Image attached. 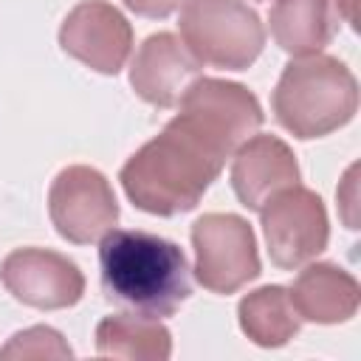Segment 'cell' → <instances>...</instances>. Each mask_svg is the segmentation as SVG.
Wrapping results in <instances>:
<instances>
[{
	"instance_id": "15",
	"label": "cell",
	"mask_w": 361,
	"mask_h": 361,
	"mask_svg": "<svg viewBox=\"0 0 361 361\" xmlns=\"http://www.w3.org/2000/svg\"><path fill=\"white\" fill-rule=\"evenodd\" d=\"M96 353L127 361H166L172 333L161 319L144 313H110L96 324Z\"/></svg>"
},
{
	"instance_id": "5",
	"label": "cell",
	"mask_w": 361,
	"mask_h": 361,
	"mask_svg": "<svg viewBox=\"0 0 361 361\" xmlns=\"http://www.w3.org/2000/svg\"><path fill=\"white\" fill-rule=\"evenodd\" d=\"M195 279L220 296L237 293L262 274L254 228L231 212H209L192 223Z\"/></svg>"
},
{
	"instance_id": "11",
	"label": "cell",
	"mask_w": 361,
	"mask_h": 361,
	"mask_svg": "<svg viewBox=\"0 0 361 361\" xmlns=\"http://www.w3.org/2000/svg\"><path fill=\"white\" fill-rule=\"evenodd\" d=\"M197 76L200 62L169 31L147 37L130 62V85L135 96L164 110L175 107Z\"/></svg>"
},
{
	"instance_id": "9",
	"label": "cell",
	"mask_w": 361,
	"mask_h": 361,
	"mask_svg": "<svg viewBox=\"0 0 361 361\" xmlns=\"http://www.w3.org/2000/svg\"><path fill=\"white\" fill-rule=\"evenodd\" d=\"M3 288L37 310L73 307L85 293V274L73 259L48 248H14L0 262Z\"/></svg>"
},
{
	"instance_id": "20",
	"label": "cell",
	"mask_w": 361,
	"mask_h": 361,
	"mask_svg": "<svg viewBox=\"0 0 361 361\" xmlns=\"http://www.w3.org/2000/svg\"><path fill=\"white\" fill-rule=\"evenodd\" d=\"M338 11H341V20L355 25V0H338Z\"/></svg>"
},
{
	"instance_id": "7",
	"label": "cell",
	"mask_w": 361,
	"mask_h": 361,
	"mask_svg": "<svg viewBox=\"0 0 361 361\" xmlns=\"http://www.w3.org/2000/svg\"><path fill=\"white\" fill-rule=\"evenodd\" d=\"M48 214L56 234L73 245L102 240L118 223V200L110 180L85 164L56 172L48 189Z\"/></svg>"
},
{
	"instance_id": "6",
	"label": "cell",
	"mask_w": 361,
	"mask_h": 361,
	"mask_svg": "<svg viewBox=\"0 0 361 361\" xmlns=\"http://www.w3.org/2000/svg\"><path fill=\"white\" fill-rule=\"evenodd\" d=\"M262 234L268 243V257L282 271H296L299 265L316 259L330 240V220L322 197L305 186H288L276 192L262 209Z\"/></svg>"
},
{
	"instance_id": "1",
	"label": "cell",
	"mask_w": 361,
	"mask_h": 361,
	"mask_svg": "<svg viewBox=\"0 0 361 361\" xmlns=\"http://www.w3.org/2000/svg\"><path fill=\"white\" fill-rule=\"evenodd\" d=\"M228 155L231 152L200 121L178 113L155 138L127 158L118 180L135 209L175 217L203 200Z\"/></svg>"
},
{
	"instance_id": "8",
	"label": "cell",
	"mask_w": 361,
	"mask_h": 361,
	"mask_svg": "<svg viewBox=\"0 0 361 361\" xmlns=\"http://www.w3.org/2000/svg\"><path fill=\"white\" fill-rule=\"evenodd\" d=\"M59 45L96 73L116 76L133 51V25L107 0L76 3L59 25Z\"/></svg>"
},
{
	"instance_id": "10",
	"label": "cell",
	"mask_w": 361,
	"mask_h": 361,
	"mask_svg": "<svg viewBox=\"0 0 361 361\" xmlns=\"http://www.w3.org/2000/svg\"><path fill=\"white\" fill-rule=\"evenodd\" d=\"M178 104L180 113H189L195 121H200L231 155L265 121L259 99L245 85L214 76H197Z\"/></svg>"
},
{
	"instance_id": "18",
	"label": "cell",
	"mask_w": 361,
	"mask_h": 361,
	"mask_svg": "<svg viewBox=\"0 0 361 361\" xmlns=\"http://www.w3.org/2000/svg\"><path fill=\"white\" fill-rule=\"evenodd\" d=\"M133 14L147 17V20H164L175 8H180L183 0H121Z\"/></svg>"
},
{
	"instance_id": "14",
	"label": "cell",
	"mask_w": 361,
	"mask_h": 361,
	"mask_svg": "<svg viewBox=\"0 0 361 361\" xmlns=\"http://www.w3.org/2000/svg\"><path fill=\"white\" fill-rule=\"evenodd\" d=\"M271 37L293 56L319 54L341 25L338 0H276L271 8Z\"/></svg>"
},
{
	"instance_id": "13",
	"label": "cell",
	"mask_w": 361,
	"mask_h": 361,
	"mask_svg": "<svg viewBox=\"0 0 361 361\" xmlns=\"http://www.w3.org/2000/svg\"><path fill=\"white\" fill-rule=\"evenodd\" d=\"M302 322L341 324L358 313L361 288L350 271L336 262H313L288 288Z\"/></svg>"
},
{
	"instance_id": "12",
	"label": "cell",
	"mask_w": 361,
	"mask_h": 361,
	"mask_svg": "<svg viewBox=\"0 0 361 361\" xmlns=\"http://www.w3.org/2000/svg\"><path fill=\"white\" fill-rule=\"evenodd\" d=\"M299 183V164L293 149L276 135H251L234 149L231 189L237 200L259 212L276 192Z\"/></svg>"
},
{
	"instance_id": "4",
	"label": "cell",
	"mask_w": 361,
	"mask_h": 361,
	"mask_svg": "<svg viewBox=\"0 0 361 361\" xmlns=\"http://www.w3.org/2000/svg\"><path fill=\"white\" fill-rule=\"evenodd\" d=\"M178 28L200 65L245 71L265 48L259 14L243 0H183Z\"/></svg>"
},
{
	"instance_id": "3",
	"label": "cell",
	"mask_w": 361,
	"mask_h": 361,
	"mask_svg": "<svg viewBox=\"0 0 361 361\" xmlns=\"http://www.w3.org/2000/svg\"><path fill=\"white\" fill-rule=\"evenodd\" d=\"M274 118L293 138H322L353 121L358 110V82L353 71L327 54L290 59L271 96Z\"/></svg>"
},
{
	"instance_id": "16",
	"label": "cell",
	"mask_w": 361,
	"mask_h": 361,
	"mask_svg": "<svg viewBox=\"0 0 361 361\" xmlns=\"http://www.w3.org/2000/svg\"><path fill=\"white\" fill-rule=\"evenodd\" d=\"M240 330L257 347H285L302 327V316L296 313L288 288L265 285L245 293L237 305Z\"/></svg>"
},
{
	"instance_id": "17",
	"label": "cell",
	"mask_w": 361,
	"mask_h": 361,
	"mask_svg": "<svg viewBox=\"0 0 361 361\" xmlns=\"http://www.w3.org/2000/svg\"><path fill=\"white\" fill-rule=\"evenodd\" d=\"M73 350L54 327L37 324L11 336V341L0 350V358H71Z\"/></svg>"
},
{
	"instance_id": "19",
	"label": "cell",
	"mask_w": 361,
	"mask_h": 361,
	"mask_svg": "<svg viewBox=\"0 0 361 361\" xmlns=\"http://www.w3.org/2000/svg\"><path fill=\"white\" fill-rule=\"evenodd\" d=\"M355 172H358V166H350L347 175H344V189H350V195L344 197V192H336V197L344 200L341 206H344V223H347V228H358L355 220H353V214H350V209L355 206Z\"/></svg>"
},
{
	"instance_id": "2",
	"label": "cell",
	"mask_w": 361,
	"mask_h": 361,
	"mask_svg": "<svg viewBox=\"0 0 361 361\" xmlns=\"http://www.w3.org/2000/svg\"><path fill=\"white\" fill-rule=\"evenodd\" d=\"M104 296L152 319L172 316L192 296L180 245L138 228H110L99 245Z\"/></svg>"
}]
</instances>
